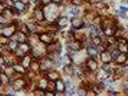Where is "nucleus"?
<instances>
[{"mask_svg":"<svg viewBox=\"0 0 128 96\" xmlns=\"http://www.w3.org/2000/svg\"><path fill=\"white\" fill-rule=\"evenodd\" d=\"M118 21L114 18L100 16L99 25L104 35L107 37L115 36L119 29Z\"/></svg>","mask_w":128,"mask_h":96,"instance_id":"obj_1","label":"nucleus"},{"mask_svg":"<svg viewBox=\"0 0 128 96\" xmlns=\"http://www.w3.org/2000/svg\"><path fill=\"white\" fill-rule=\"evenodd\" d=\"M30 55L32 57L36 58L38 60L42 59L46 53V45L39 41L34 45L31 46Z\"/></svg>","mask_w":128,"mask_h":96,"instance_id":"obj_2","label":"nucleus"},{"mask_svg":"<svg viewBox=\"0 0 128 96\" xmlns=\"http://www.w3.org/2000/svg\"><path fill=\"white\" fill-rule=\"evenodd\" d=\"M37 34L38 35V40L46 45L49 44L56 40H55L54 39L56 34L52 32L47 31Z\"/></svg>","mask_w":128,"mask_h":96,"instance_id":"obj_3","label":"nucleus"},{"mask_svg":"<svg viewBox=\"0 0 128 96\" xmlns=\"http://www.w3.org/2000/svg\"><path fill=\"white\" fill-rule=\"evenodd\" d=\"M31 48V46L28 42L18 43V48L14 53V55L19 57H23L26 54L30 53Z\"/></svg>","mask_w":128,"mask_h":96,"instance_id":"obj_4","label":"nucleus"},{"mask_svg":"<svg viewBox=\"0 0 128 96\" xmlns=\"http://www.w3.org/2000/svg\"><path fill=\"white\" fill-rule=\"evenodd\" d=\"M17 31L18 28L14 22H12L11 23H7L6 24L4 25L2 34L10 38L13 37Z\"/></svg>","mask_w":128,"mask_h":96,"instance_id":"obj_5","label":"nucleus"},{"mask_svg":"<svg viewBox=\"0 0 128 96\" xmlns=\"http://www.w3.org/2000/svg\"><path fill=\"white\" fill-rule=\"evenodd\" d=\"M68 49L71 51H80L83 48V42L82 40L76 38L70 42H66Z\"/></svg>","mask_w":128,"mask_h":96,"instance_id":"obj_6","label":"nucleus"},{"mask_svg":"<svg viewBox=\"0 0 128 96\" xmlns=\"http://www.w3.org/2000/svg\"><path fill=\"white\" fill-rule=\"evenodd\" d=\"M55 62L50 58L46 57L40 63V73H47L52 68Z\"/></svg>","mask_w":128,"mask_h":96,"instance_id":"obj_7","label":"nucleus"},{"mask_svg":"<svg viewBox=\"0 0 128 96\" xmlns=\"http://www.w3.org/2000/svg\"><path fill=\"white\" fill-rule=\"evenodd\" d=\"M27 83L26 78L19 77L14 79L12 83V88L14 91H19L23 90V88Z\"/></svg>","mask_w":128,"mask_h":96,"instance_id":"obj_8","label":"nucleus"},{"mask_svg":"<svg viewBox=\"0 0 128 96\" xmlns=\"http://www.w3.org/2000/svg\"><path fill=\"white\" fill-rule=\"evenodd\" d=\"M86 69L89 72H94L98 69V64L97 62L94 58H88L85 60Z\"/></svg>","mask_w":128,"mask_h":96,"instance_id":"obj_9","label":"nucleus"},{"mask_svg":"<svg viewBox=\"0 0 128 96\" xmlns=\"http://www.w3.org/2000/svg\"><path fill=\"white\" fill-rule=\"evenodd\" d=\"M46 49L47 54L54 52H58L61 53L62 45L60 42L58 40H56L52 43L46 45Z\"/></svg>","mask_w":128,"mask_h":96,"instance_id":"obj_10","label":"nucleus"},{"mask_svg":"<svg viewBox=\"0 0 128 96\" xmlns=\"http://www.w3.org/2000/svg\"><path fill=\"white\" fill-rule=\"evenodd\" d=\"M72 27L77 30L82 28L85 26V22L80 17H72L70 20Z\"/></svg>","mask_w":128,"mask_h":96,"instance_id":"obj_11","label":"nucleus"},{"mask_svg":"<svg viewBox=\"0 0 128 96\" xmlns=\"http://www.w3.org/2000/svg\"><path fill=\"white\" fill-rule=\"evenodd\" d=\"M15 36V40L18 43H22L28 42V36L25 33L20 30H18L14 34Z\"/></svg>","mask_w":128,"mask_h":96,"instance_id":"obj_12","label":"nucleus"},{"mask_svg":"<svg viewBox=\"0 0 128 96\" xmlns=\"http://www.w3.org/2000/svg\"><path fill=\"white\" fill-rule=\"evenodd\" d=\"M34 17L37 19L38 22H44L46 20L44 10L38 7H36L34 9Z\"/></svg>","mask_w":128,"mask_h":96,"instance_id":"obj_13","label":"nucleus"},{"mask_svg":"<svg viewBox=\"0 0 128 96\" xmlns=\"http://www.w3.org/2000/svg\"><path fill=\"white\" fill-rule=\"evenodd\" d=\"M128 60V54L127 53L120 52L117 57L116 58L114 62L118 65L124 64Z\"/></svg>","mask_w":128,"mask_h":96,"instance_id":"obj_14","label":"nucleus"},{"mask_svg":"<svg viewBox=\"0 0 128 96\" xmlns=\"http://www.w3.org/2000/svg\"><path fill=\"white\" fill-rule=\"evenodd\" d=\"M54 21L56 23L59 29L65 28L68 24V18L66 16L58 17V18Z\"/></svg>","mask_w":128,"mask_h":96,"instance_id":"obj_15","label":"nucleus"},{"mask_svg":"<svg viewBox=\"0 0 128 96\" xmlns=\"http://www.w3.org/2000/svg\"><path fill=\"white\" fill-rule=\"evenodd\" d=\"M101 60L104 64H110L112 61L111 53L108 50H104L101 51L100 53Z\"/></svg>","mask_w":128,"mask_h":96,"instance_id":"obj_16","label":"nucleus"},{"mask_svg":"<svg viewBox=\"0 0 128 96\" xmlns=\"http://www.w3.org/2000/svg\"><path fill=\"white\" fill-rule=\"evenodd\" d=\"M105 89V85L102 82L96 84H93L92 91L96 95L102 93Z\"/></svg>","mask_w":128,"mask_h":96,"instance_id":"obj_17","label":"nucleus"},{"mask_svg":"<svg viewBox=\"0 0 128 96\" xmlns=\"http://www.w3.org/2000/svg\"><path fill=\"white\" fill-rule=\"evenodd\" d=\"M29 68L30 70L36 74H37V72L40 73V63L38 62V59L32 57V60Z\"/></svg>","mask_w":128,"mask_h":96,"instance_id":"obj_18","label":"nucleus"},{"mask_svg":"<svg viewBox=\"0 0 128 96\" xmlns=\"http://www.w3.org/2000/svg\"><path fill=\"white\" fill-rule=\"evenodd\" d=\"M32 56L28 54L24 55L21 59L20 64H21L25 69H28L29 68L30 64L32 60Z\"/></svg>","mask_w":128,"mask_h":96,"instance_id":"obj_19","label":"nucleus"},{"mask_svg":"<svg viewBox=\"0 0 128 96\" xmlns=\"http://www.w3.org/2000/svg\"><path fill=\"white\" fill-rule=\"evenodd\" d=\"M45 77L48 80H50L52 81H56L58 79L60 78V75L59 72L56 70L48 71L46 74Z\"/></svg>","mask_w":128,"mask_h":96,"instance_id":"obj_20","label":"nucleus"},{"mask_svg":"<svg viewBox=\"0 0 128 96\" xmlns=\"http://www.w3.org/2000/svg\"><path fill=\"white\" fill-rule=\"evenodd\" d=\"M62 37L66 39V42H70L76 38L75 33L72 31H66L62 33Z\"/></svg>","mask_w":128,"mask_h":96,"instance_id":"obj_21","label":"nucleus"},{"mask_svg":"<svg viewBox=\"0 0 128 96\" xmlns=\"http://www.w3.org/2000/svg\"><path fill=\"white\" fill-rule=\"evenodd\" d=\"M56 91L58 93H64L66 91V84L61 79H59L56 81Z\"/></svg>","mask_w":128,"mask_h":96,"instance_id":"obj_22","label":"nucleus"},{"mask_svg":"<svg viewBox=\"0 0 128 96\" xmlns=\"http://www.w3.org/2000/svg\"><path fill=\"white\" fill-rule=\"evenodd\" d=\"M18 43L14 39L10 40L9 42L6 45L7 48L6 49L11 52L14 53L18 48Z\"/></svg>","mask_w":128,"mask_h":96,"instance_id":"obj_23","label":"nucleus"},{"mask_svg":"<svg viewBox=\"0 0 128 96\" xmlns=\"http://www.w3.org/2000/svg\"><path fill=\"white\" fill-rule=\"evenodd\" d=\"M12 67L16 73L21 75L26 74L28 70L25 69L20 64H13L12 65Z\"/></svg>","mask_w":128,"mask_h":96,"instance_id":"obj_24","label":"nucleus"},{"mask_svg":"<svg viewBox=\"0 0 128 96\" xmlns=\"http://www.w3.org/2000/svg\"><path fill=\"white\" fill-rule=\"evenodd\" d=\"M86 52L90 57H96L98 55V51L96 48L94 46H89L86 48Z\"/></svg>","mask_w":128,"mask_h":96,"instance_id":"obj_25","label":"nucleus"},{"mask_svg":"<svg viewBox=\"0 0 128 96\" xmlns=\"http://www.w3.org/2000/svg\"><path fill=\"white\" fill-rule=\"evenodd\" d=\"M45 91L55 93L56 91V81L48 80Z\"/></svg>","mask_w":128,"mask_h":96,"instance_id":"obj_26","label":"nucleus"},{"mask_svg":"<svg viewBox=\"0 0 128 96\" xmlns=\"http://www.w3.org/2000/svg\"><path fill=\"white\" fill-rule=\"evenodd\" d=\"M63 71L65 75L66 76H71L74 73V68L71 64L65 65L63 68Z\"/></svg>","mask_w":128,"mask_h":96,"instance_id":"obj_27","label":"nucleus"},{"mask_svg":"<svg viewBox=\"0 0 128 96\" xmlns=\"http://www.w3.org/2000/svg\"><path fill=\"white\" fill-rule=\"evenodd\" d=\"M9 38L2 34H0V47L6 46L9 42Z\"/></svg>","mask_w":128,"mask_h":96,"instance_id":"obj_28","label":"nucleus"},{"mask_svg":"<svg viewBox=\"0 0 128 96\" xmlns=\"http://www.w3.org/2000/svg\"><path fill=\"white\" fill-rule=\"evenodd\" d=\"M48 80L46 77L40 79L38 81V88L42 90H45L48 83Z\"/></svg>","mask_w":128,"mask_h":96,"instance_id":"obj_29","label":"nucleus"},{"mask_svg":"<svg viewBox=\"0 0 128 96\" xmlns=\"http://www.w3.org/2000/svg\"><path fill=\"white\" fill-rule=\"evenodd\" d=\"M92 40V43L94 46H99L101 45L102 43V38L99 36V35L96 36L92 38H90Z\"/></svg>","mask_w":128,"mask_h":96,"instance_id":"obj_30","label":"nucleus"},{"mask_svg":"<svg viewBox=\"0 0 128 96\" xmlns=\"http://www.w3.org/2000/svg\"><path fill=\"white\" fill-rule=\"evenodd\" d=\"M32 93L34 96H45V90H42L37 88L36 89L33 90Z\"/></svg>","mask_w":128,"mask_h":96,"instance_id":"obj_31","label":"nucleus"},{"mask_svg":"<svg viewBox=\"0 0 128 96\" xmlns=\"http://www.w3.org/2000/svg\"><path fill=\"white\" fill-rule=\"evenodd\" d=\"M7 23L6 14L4 13L0 14V25L4 26Z\"/></svg>","mask_w":128,"mask_h":96,"instance_id":"obj_32","label":"nucleus"},{"mask_svg":"<svg viewBox=\"0 0 128 96\" xmlns=\"http://www.w3.org/2000/svg\"><path fill=\"white\" fill-rule=\"evenodd\" d=\"M63 62L65 65L71 64V63L73 62V61L70 56L69 55L66 54L65 55L63 58Z\"/></svg>","mask_w":128,"mask_h":96,"instance_id":"obj_33","label":"nucleus"},{"mask_svg":"<svg viewBox=\"0 0 128 96\" xmlns=\"http://www.w3.org/2000/svg\"><path fill=\"white\" fill-rule=\"evenodd\" d=\"M84 0H71V3L72 5L76 6H80L85 3Z\"/></svg>","mask_w":128,"mask_h":96,"instance_id":"obj_34","label":"nucleus"},{"mask_svg":"<svg viewBox=\"0 0 128 96\" xmlns=\"http://www.w3.org/2000/svg\"><path fill=\"white\" fill-rule=\"evenodd\" d=\"M77 93L78 96H86L87 94H88V91L80 87L77 91Z\"/></svg>","mask_w":128,"mask_h":96,"instance_id":"obj_35","label":"nucleus"},{"mask_svg":"<svg viewBox=\"0 0 128 96\" xmlns=\"http://www.w3.org/2000/svg\"><path fill=\"white\" fill-rule=\"evenodd\" d=\"M112 43H111L109 41L106 40L102 44V47L103 48V51L104 50H108L111 47L112 45Z\"/></svg>","mask_w":128,"mask_h":96,"instance_id":"obj_36","label":"nucleus"},{"mask_svg":"<svg viewBox=\"0 0 128 96\" xmlns=\"http://www.w3.org/2000/svg\"><path fill=\"white\" fill-rule=\"evenodd\" d=\"M127 11L128 9L125 7L121 6L120 7V15L122 18H126Z\"/></svg>","mask_w":128,"mask_h":96,"instance_id":"obj_37","label":"nucleus"},{"mask_svg":"<svg viewBox=\"0 0 128 96\" xmlns=\"http://www.w3.org/2000/svg\"><path fill=\"white\" fill-rule=\"evenodd\" d=\"M95 7L97 9L101 10L104 9V8H105V4L100 1H98V2H97L95 3Z\"/></svg>","mask_w":128,"mask_h":96,"instance_id":"obj_38","label":"nucleus"},{"mask_svg":"<svg viewBox=\"0 0 128 96\" xmlns=\"http://www.w3.org/2000/svg\"><path fill=\"white\" fill-rule=\"evenodd\" d=\"M80 12V10L79 9L77 8H73L72 9L71 12L73 14H74V15H77Z\"/></svg>","mask_w":128,"mask_h":96,"instance_id":"obj_39","label":"nucleus"},{"mask_svg":"<svg viewBox=\"0 0 128 96\" xmlns=\"http://www.w3.org/2000/svg\"><path fill=\"white\" fill-rule=\"evenodd\" d=\"M51 1L56 4H58L61 3V0H51Z\"/></svg>","mask_w":128,"mask_h":96,"instance_id":"obj_40","label":"nucleus"},{"mask_svg":"<svg viewBox=\"0 0 128 96\" xmlns=\"http://www.w3.org/2000/svg\"><path fill=\"white\" fill-rule=\"evenodd\" d=\"M122 2L123 3H125V4H128V0H122Z\"/></svg>","mask_w":128,"mask_h":96,"instance_id":"obj_41","label":"nucleus"},{"mask_svg":"<svg viewBox=\"0 0 128 96\" xmlns=\"http://www.w3.org/2000/svg\"><path fill=\"white\" fill-rule=\"evenodd\" d=\"M2 67L0 66V76H1V74H2Z\"/></svg>","mask_w":128,"mask_h":96,"instance_id":"obj_42","label":"nucleus"},{"mask_svg":"<svg viewBox=\"0 0 128 96\" xmlns=\"http://www.w3.org/2000/svg\"><path fill=\"white\" fill-rule=\"evenodd\" d=\"M2 57V52L0 51V58Z\"/></svg>","mask_w":128,"mask_h":96,"instance_id":"obj_43","label":"nucleus"},{"mask_svg":"<svg viewBox=\"0 0 128 96\" xmlns=\"http://www.w3.org/2000/svg\"><path fill=\"white\" fill-rule=\"evenodd\" d=\"M68 0H61V2H62V1H67Z\"/></svg>","mask_w":128,"mask_h":96,"instance_id":"obj_44","label":"nucleus"},{"mask_svg":"<svg viewBox=\"0 0 128 96\" xmlns=\"http://www.w3.org/2000/svg\"><path fill=\"white\" fill-rule=\"evenodd\" d=\"M127 45H128V40H127Z\"/></svg>","mask_w":128,"mask_h":96,"instance_id":"obj_45","label":"nucleus"}]
</instances>
